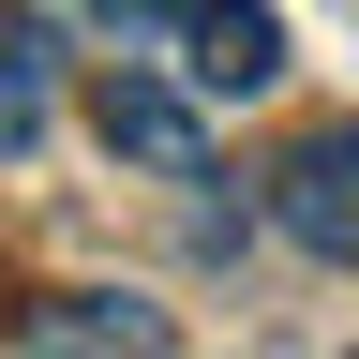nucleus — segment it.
<instances>
[{"label":"nucleus","mask_w":359,"mask_h":359,"mask_svg":"<svg viewBox=\"0 0 359 359\" xmlns=\"http://www.w3.org/2000/svg\"><path fill=\"white\" fill-rule=\"evenodd\" d=\"M90 135H105L120 165H150V180H210V120H195V90H165L150 60H105V75H90Z\"/></svg>","instance_id":"f257e3e1"},{"label":"nucleus","mask_w":359,"mask_h":359,"mask_svg":"<svg viewBox=\"0 0 359 359\" xmlns=\"http://www.w3.org/2000/svg\"><path fill=\"white\" fill-rule=\"evenodd\" d=\"M269 224H285L299 255H330V269H359V120H330V135H299V150L269 165Z\"/></svg>","instance_id":"f03ea898"},{"label":"nucleus","mask_w":359,"mask_h":359,"mask_svg":"<svg viewBox=\"0 0 359 359\" xmlns=\"http://www.w3.org/2000/svg\"><path fill=\"white\" fill-rule=\"evenodd\" d=\"M180 45H195L210 105H255V90L285 75V15H269V0H180Z\"/></svg>","instance_id":"7ed1b4c3"},{"label":"nucleus","mask_w":359,"mask_h":359,"mask_svg":"<svg viewBox=\"0 0 359 359\" xmlns=\"http://www.w3.org/2000/svg\"><path fill=\"white\" fill-rule=\"evenodd\" d=\"M30 344H45V359H165V314H150V299L75 285V299H45V314H30Z\"/></svg>","instance_id":"20e7f679"},{"label":"nucleus","mask_w":359,"mask_h":359,"mask_svg":"<svg viewBox=\"0 0 359 359\" xmlns=\"http://www.w3.org/2000/svg\"><path fill=\"white\" fill-rule=\"evenodd\" d=\"M45 105H60V45H45V15H0V165L45 135Z\"/></svg>","instance_id":"39448f33"},{"label":"nucleus","mask_w":359,"mask_h":359,"mask_svg":"<svg viewBox=\"0 0 359 359\" xmlns=\"http://www.w3.org/2000/svg\"><path fill=\"white\" fill-rule=\"evenodd\" d=\"M105 30H180V0H90Z\"/></svg>","instance_id":"423d86ee"}]
</instances>
